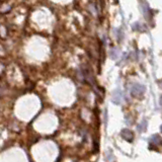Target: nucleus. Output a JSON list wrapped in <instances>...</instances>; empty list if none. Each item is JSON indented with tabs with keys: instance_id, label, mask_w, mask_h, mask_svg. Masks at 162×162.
Returning <instances> with one entry per match:
<instances>
[{
	"instance_id": "nucleus-1",
	"label": "nucleus",
	"mask_w": 162,
	"mask_h": 162,
	"mask_svg": "<svg viewBox=\"0 0 162 162\" xmlns=\"http://www.w3.org/2000/svg\"><path fill=\"white\" fill-rule=\"evenodd\" d=\"M121 135H122L123 138L126 139L127 141H129V142H132L133 141L134 135H133V133L129 130H123L122 133H121Z\"/></svg>"
}]
</instances>
